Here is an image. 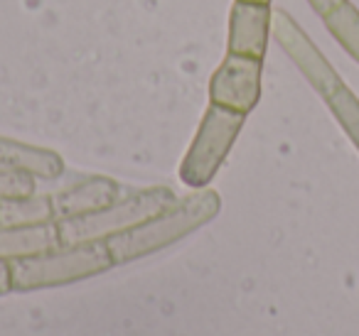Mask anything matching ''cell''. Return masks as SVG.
Listing matches in <instances>:
<instances>
[{
	"label": "cell",
	"instance_id": "12",
	"mask_svg": "<svg viewBox=\"0 0 359 336\" xmlns=\"http://www.w3.org/2000/svg\"><path fill=\"white\" fill-rule=\"evenodd\" d=\"M323 22L330 35L337 40V45L359 64V10L357 8H354L349 0H344L337 8H332L327 15H323Z\"/></svg>",
	"mask_w": 359,
	"mask_h": 336
},
{
	"label": "cell",
	"instance_id": "11",
	"mask_svg": "<svg viewBox=\"0 0 359 336\" xmlns=\"http://www.w3.org/2000/svg\"><path fill=\"white\" fill-rule=\"evenodd\" d=\"M55 223L52 197H18L0 202V226L3 228H27Z\"/></svg>",
	"mask_w": 359,
	"mask_h": 336
},
{
	"label": "cell",
	"instance_id": "7",
	"mask_svg": "<svg viewBox=\"0 0 359 336\" xmlns=\"http://www.w3.org/2000/svg\"><path fill=\"white\" fill-rule=\"evenodd\" d=\"M271 22H273L271 3L234 0L229 18V55L264 59L271 37Z\"/></svg>",
	"mask_w": 359,
	"mask_h": 336
},
{
	"label": "cell",
	"instance_id": "2",
	"mask_svg": "<svg viewBox=\"0 0 359 336\" xmlns=\"http://www.w3.org/2000/svg\"><path fill=\"white\" fill-rule=\"evenodd\" d=\"M271 30H273V37L278 40V45L285 50V55L300 69V74L323 96L327 108L332 111L334 120L342 125V130L354 143V148L359 150V99L339 79V74L332 69V64L325 59L323 52L315 47V42L305 35V30L288 13H276Z\"/></svg>",
	"mask_w": 359,
	"mask_h": 336
},
{
	"label": "cell",
	"instance_id": "10",
	"mask_svg": "<svg viewBox=\"0 0 359 336\" xmlns=\"http://www.w3.org/2000/svg\"><path fill=\"white\" fill-rule=\"evenodd\" d=\"M60 246L57 223L27 228H3L0 226V260L13 262L18 258L37 255V253L52 251Z\"/></svg>",
	"mask_w": 359,
	"mask_h": 336
},
{
	"label": "cell",
	"instance_id": "1",
	"mask_svg": "<svg viewBox=\"0 0 359 336\" xmlns=\"http://www.w3.org/2000/svg\"><path fill=\"white\" fill-rule=\"evenodd\" d=\"M219 209L222 199L212 189H200L190 197L177 199L163 214L148 218L145 223L121 233V236L109 238L106 248H109L111 260H114V265H126L130 260L163 251V248L195 233L205 223H210L219 214Z\"/></svg>",
	"mask_w": 359,
	"mask_h": 336
},
{
	"label": "cell",
	"instance_id": "9",
	"mask_svg": "<svg viewBox=\"0 0 359 336\" xmlns=\"http://www.w3.org/2000/svg\"><path fill=\"white\" fill-rule=\"evenodd\" d=\"M0 164L35 179H55L65 172V162L57 153L8 138H0Z\"/></svg>",
	"mask_w": 359,
	"mask_h": 336
},
{
	"label": "cell",
	"instance_id": "4",
	"mask_svg": "<svg viewBox=\"0 0 359 336\" xmlns=\"http://www.w3.org/2000/svg\"><path fill=\"white\" fill-rule=\"evenodd\" d=\"M177 202L168 187H155L138 192L133 197H126L114 202L101 211L86 214V216L67 218L57 223L60 246H81V243H106L109 238L121 236L130 228L140 226L148 218L163 214Z\"/></svg>",
	"mask_w": 359,
	"mask_h": 336
},
{
	"label": "cell",
	"instance_id": "8",
	"mask_svg": "<svg viewBox=\"0 0 359 336\" xmlns=\"http://www.w3.org/2000/svg\"><path fill=\"white\" fill-rule=\"evenodd\" d=\"M121 199V187L106 177L84 179L76 187H69L65 192L52 197V211L55 221H67V218L86 216V214L101 211Z\"/></svg>",
	"mask_w": 359,
	"mask_h": 336
},
{
	"label": "cell",
	"instance_id": "5",
	"mask_svg": "<svg viewBox=\"0 0 359 336\" xmlns=\"http://www.w3.org/2000/svg\"><path fill=\"white\" fill-rule=\"evenodd\" d=\"M244 113L222 108L212 104L200 123L195 140L187 150L185 160L180 164V179L192 189H205L219 172L222 162L226 160L229 150L234 148L241 128H244Z\"/></svg>",
	"mask_w": 359,
	"mask_h": 336
},
{
	"label": "cell",
	"instance_id": "14",
	"mask_svg": "<svg viewBox=\"0 0 359 336\" xmlns=\"http://www.w3.org/2000/svg\"><path fill=\"white\" fill-rule=\"evenodd\" d=\"M308 3L318 15H327L332 8H337L339 3H344V0H308Z\"/></svg>",
	"mask_w": 359,
	"mask_h": 336
},
{
	"label": "cell",
	"instance_id": "3",
	"mask_svg": "<svg viewBox=\"0 0 359 336\" xmlns=\"http://www.w3.org/2000/svg\"><path fill=\"white\" fill-rule=\"evenodd\" d=\"M114 260L106 243H81V246H57L37 255L18 258L11 262L13 290L30 292L42 287H60L101 275Z\"/></svg>",
	"mask_w": 359,
	"mask_h": 336
},
{
	"label": "cell",
	"instance_id": "6",
	"mask_svg": "<svg viewBox=\"0 0 359 336\" xmlns=\"http://www.w3.org/2000/svg\"><path fill=\"white\" fill-rule=\"evenodd\" d=\"M261 74H264V59L226 55L210 81L212 104L249 115L261 99Z\"/></svg>",
	"mask_w": 359,
	"mask_h": 336
},
{
	"label": "cell",
	"instance_id": "15",
	"mask_svg": "<svg viewBox=\"0 0 359 336\" xmlns=\"http://www.w3.org/2000/svg\"><path fill=\"white\" fill-rule=\"evenodd\" d=\"M13 290V282H11V262L0 260V295H6V292Z\"/></svg>",
	"mask_w": 359,
	"mask_h": 336
},
{
	"label": "cell",
	"instance_id": "16",
	"mask_svg": "<svg viewBox=\"0 0 359 336\" xmlns=\"http://www.w3.org/2000/svg\"><path fill=\"white\" fill-rule=\"evenodd\" d=\"M246 3H271V0H246Z\"/></svg>",
	"mask_w": 359,
	"mask_h": 336
},
{
	"label": "cell",
	"instance_id": "13",
	"mask_svg": "<svg viewBox=\"0 0 359 336\" xmlns=\"http://www.w3.org/2000/svg\"><path fill=\"white\" fill-rule=\"evenodd\" d=\"M35 194V177L0 164V202Z\"/></svg>",
	"mask_w": 359,
	"mask_h": 336
}]
</instances>
